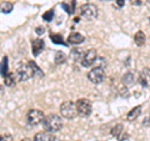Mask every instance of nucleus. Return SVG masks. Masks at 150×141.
Listing matches in <instances>:
<instances>
[{"label": "nucleus", "instance_id": "1", "mask_svg": "<svg viewBox=\"0 0 150 141\" xmlns=\"http://www.w3.org/2000/svg\"><path fill=\"white\" fill-rule=\"evenodd\" d=\"M43 125H44V129L48 133H58L63 128V120L59 115L50 114L48 116H44Z\"/></svg>", "mask_w": 150, "mask_h": 141}, {"label": "nucleus", "instance_id": "2", "mask_svg": "<svg viewBox=\"0 0 150 141\" xmlns=\"http://www.w3.org/2000/svg\"><path fill=\"white\" fill-rule=\"evenodd\" d=\"M60 114L65 119H74L78 116V110H76V105L73 101H64L60 105Z\"/></svg>", "mask_w": 150, "mask_h": 141}, {"label": "nucleus", "instance_id": "3", "mask_svg": "<svg viewBox=\"0 0 150 141\" xmlns=\"http://www.w3.org/2000/svg\"><path fill=\"white\" fill-rule=\"evenodd\" d=\"M80 15L86 20H93L98 16V8L91 3L84 4L80 6Z\"/></svg>", "mask_w": 150, "mask_h": 141}, {"label": "nucleus", "instance_id": "4", "mask_svg": "<svg viewBox=\"0 0 150 141\" xmlns=\"http://www.w3.org/2000/svg\"><path fill=\"white\" fill-rule=\"evenodd\" d=\"M34 76V70L30 66V64H21L16 70V78L20 81H26L30 78Z\"/></svg>", "mask_w": 150, "mask_h": 141}, {"label": "nucleus", "instance_id": "5", "mask_svg": "<svg viewBox=\"0 0 150 141\" xmlns=\"http://www.w3.org/2000/svg\"><path fill=\"white\" fill-rule=\"evenodd\" d=\"M26 119H28V123L31 126H36L43 123L44 120V112L39 110V109H30L28 111V115H26Z\"/></svg>", "mask_w": 150, "mask_h": 141}, {"label": "nucleus", "instance_id": "6", "mask_svg": "<svg viewBox=\"0 0 150 141\" xmlns=\"http://www.w3.org/2000/svg\"><path fill=\"white\" fill-rule=\"evenodd\" d=\"M75 105H76L78 115L85 117L91 114V102H90V100H88V99H79V100L75 102Z\"/></svg>", "mask_w": 150, "mask_h": 141}, {"label": "nucleus", "instance_id": "7", "mask_svg": "<svg viewBox=\"0 0 150 141\" xmlns=\"http://www.w3.org/2000/svg\"><path fill=\"white\" fill-rule=\"evenodd\" d=\"M105 78V71L103 66H95L88 73V79L90 80L93 84H100Z\"/></svg>", "mask_w": 150, "mask_h": 141}, {"label": "nucleus", "instance_id": "8", "mask_svg": "<svg viewBox=\"0 0 150 141\" xmlns=\"http://www.w3.org/2000/svg\"><path fill=\"white\" fill-rule=\"evenodd\" d=\"M96 60H98L96 50L95 49H89L83 54V58H81L80 61H81V65L84 68H89V66H91Z\"/></svg>", "mask_w": 150, "mask_h": 141}, {"label": "nucleus", "instance_id": "9", "mask_svg": "<svg viewBox=\"0 0 150 141\" xmlns=\"http://www.w3.org/2000/svg\"><path fill=\"white\" fill-rule=\"evenodd\" d=\"M33 141H58V139L51 134V133H48V131H44V133H38L35 136H34V140Z\"/></svg>", "mask_w": 150, "mask_h": 141}, {"label": "nucleus", "instance_id": "10", "mask_svg": "<svg viewBox=\"0 0 150 141\" xmlns=\"http://www.w3.org/2000/svg\"><path fill=\"white\" fill-rule=\"evenodd\" d=\"M31 46H33V55L38 56V55L41 53V51L44 50V46H45L44 40H41V39H35L34 41H33Z\"/></svg>", "mask_w": 150, "mask_h": 141}, {"label": "nucleus", "instance_id": "11", "mask_svg": "<svg viewBox=\"0 0 150 141\" xmlns=\"http://www.w3.org/2000/svg\"><path fill=\"white\" fill-rule=\"evenodd\" d=\"M84 40H85V37H84V35H81L80 32H73V34H70L68 36V43L73 44V45L81 44Z\"/></svg>", "mask_w": 150, "mask_h": 141}, {"label": "nucleus", "instance_id": "12", "mask_svg": "<svg viewBox=\"0 0 150 141\" xmlns=\"http://www.w3.org/2000/svg\"><path fill=\"white\" fill-rule=\"evenodd\" d=\"M139 80H140V84H142L143 86H149L150 85V69H148V68L143 69Z\"/></svg>", "mask_w": 150, "mask_h": 141}, {"label": "nucleus", "instance_id": "13", "mask_svg": "<svg viewBox=\"0 0 150 141\" xmlns=\"http://www.w3.org/2000/svg\"><path fill=\"white\" fill-rule=\"evenodd\" d=\"M16 74L15 73H6L5 75H4V82H5V85L6 86H13V85H15V82H16Z\"/></svg>", "mask_w": 150, "mask_h": 141}, {"label": "nucleus", "instance_id": "14", "mask_svg": "<svg viewBox=\"0 0 150 141\" xmlns=\"http://www.w3.org/2000/svg\"><path fill=\"white\" fill-rule=\"evenodd\" d=\"M145 41H146V36H145V34L142 30H139L137 34L134 35V43H135V45L143 46L145 44Z\"/></svg>", "mask_w": 150, "mask_h": 141}, {"label": "nucleus", "instance_id": "15", "mask_svg": "<svg viewBox=\"0 0 150 141\" xmlns=\"http://www.w3.org/2000/svg\"><path fill=\"white\" fill-rule=\"evenodd\" d=\"M140 112H142V106H135L134 109H131L129 112H128V115H126V119H128L129 121H133L135 120L137 117L140 115Z\"/></svg>", "mask_w": 150, "mask_h": 141}, {"label": "nucleus", "instance_id": "16", "mask_svg": "<svg viewBox=\"0 0 150 141\" xmlns=\"http://www.w3.org/2000/svg\"><path fill=\"white\" fill-rule=\"evenodd\" d=\"M65 61H67V56H65V54L63 53V51H60V50L56 51V53H55V64L62 65Z\"/></svg>", "mask_w": 150, "mask_h": 141}, {"label": "nucleus", "instance_id": "17", "mask_svg": "<svg viewBox=\"0 0 150 141\" xmlns=\"http://www.w3.org/2000/svg\"><path fill=\"white\" fill-rule=\"evenodd\" d=\"M83 51L81 49H74L71 50V53H70V56H71V59L74 60V61H80L81 58H83Z\"/></svg>", "mask_w": 150, "mask_h": 141}, {"label": "nucleus", "instance_id": "18", "mask_svg": "<svg viewBox=\"0 0 150 141\" xmlns=\"http://www.w3.org/2000/svg\"><path fill=\"white\" fill-rule=\"evenodd\" d=\"M13 8H14V5L11 3L4 1V3H1V5H0V11L4 13V14H9V13H11Z\"/></svg>", "mask_w": 150, "mask_h": 141}, {"label": "nucleus", "instance_id": "19", "mask_svg": "<svg viewBox=\"0 0 150 141\" xmlns=\"http://www.w3.org/2000/svg\"><path fill=\"white\" fill-rule=\"evenodd\" d=\"M123 133H124L123 125H120V124H119V125H116V126H114V128L111 129V135H112V136H115L116 139H118Z\"/></svg>", "mask_w": 150, "mask_h": 141}, {"label": "nucleus", "instance_id": "20", "mask_svg": "<svg viewBox=\"0 0 150 141\" xmlns=\"http://www.w3.org/2000/svg\"><path fill=\"white\" fill-rule=\"evenodd\" d=\"M134 80H135V76L131 73H126L123 76V82L125 85H131V84L134 82Z\"/></svg>", "mask_w": 150, "mask_h": 141}, {"label": "nucleus", "instance_id": "21", "mask_svg": "<svg viewBox=\"0 0 150 141\" xmlns=\"http://www.w3.org/2000/svg\"><path fill=\"white\" fill-rule=\"evenodd\" d=\"M6 73H8V58L5 56V58H3L1 63H0V74L4 76Z\"/></svg>", "mask_w": 150, "mask_h": 141}, {"label": "nucleus", "instance_id": "22", "mask_svg": "<svg viewBox=\"0 0 150 141\" xmlns=\"http://www.w3.org/2000/svg\"><path fill=\"white\" fill-rule=\"evenodd\" d=\"M50 37H51V40H53V43L65 45V41H63V36H62V35H59V34H55V35H54V34H51Z\"/></svg>", "mask_w": 150, "mask_h": 141}, {"label": "nucleus", "instance_id": "23", "mask_svg": "<svg viewBox=\"0 0 150 141\" xmlns=\"http://www.w3.org/2000/svg\"><path fill=\"white\" fill-rule=\"evenodd\" d=\"M43 18H44V20H46V21H51V20H53V18H54V11L53 10L46 11L43 15Z\"/></svg>", "mask_w": 150, "mask_h": 141}, {"label": "nucleus", "instance_id": "24", "mask_svg": "<svg viewBox=\"0 0 150 141\" xmlns=\"http://www.w3.org/2000/svg\"><path fill=\"white\" fill-rule=\"evenodd\" d=\"M0 141H14V137L10 134H3L0 135Z\"/></svg>", "mask_w": 150, "mask_h": 141}, {"label": "nucleus", "instance_id": "25", "mask_svg": "<svg viewBox=\"0 0 150 141\" xmlns=\"http://www.w3.org/2000/svg\"><path fill=\"white\" fill-rule=\"evenodd\" d=\"M130 3L133 4V5L140 6V5H143V4H145V3H146V0H130Z\"/></svg>", "mask_w": 150, "mask_h": 141}, {"label": "nucleus", "instance_id": "26", "mask_svg": "<svg viewBox=\"0 0 150 141\" xmlns=\"http://www.w3.org/2000/svg\"><path fill=\"white\" fill-rule=\"evenodd\" d=\"M36 32H38V34H39V35H41V34H43V32H44V27H41V26L36 27Z\"/></svg>", "mask_w": 150, "mask_h": 141}, {"label": "nucleus", "instance_id": "27", "mask_svg": "<svg viewBox=\"0 0 150 141\" xmlns=\"http://www.w3.org/2000/svg\"><path fill=\"white\" fill-rule=\"evenodd\" d=\"M116 4H118V6H124V4H125V0H116Z\"/></svg>", "mask_w": 150, "mask_h": 141}, {"label": "nucleus", "instance_id": "28", "mask_svg": "<svg viewBox=\"0 0 150 141\" xmlns=\"http://www.w3.org/2000/svg\"><path fill=\"white\" fill-rule=\"evenodd\" d=\"M21 141H31V140H30V139H28V137H25V139H23Z\"/></svg>", "mask_w": 150, "mask_h": 141}, {"label": "nucleus", "instance_id": "29", "mask_svg": "<svg viewBox=\"0 0 150 141\" xmlns=\"http://www.w3.org/2000/svg\"><path fill=\"white\" fill-rule=\"evenodd\" d=\"M1 92H3V87H1V86H0V94H1Z\"/></svg>", "mask_w": 150, "mask_h": 141}, {"label": "nucleus", "instance_id": "30", "mask_svg": "<svg viewBox=\"0 0 150 141\" xmlns=\"http://www.w3.org/2000/svg\"><path fill=\"white\" fill-rule=\"evenodd\" d=\"M101 1H111V0H101Z\"/></svg>", "mask_w": 150, "mask_h": 141}]
</instances>
